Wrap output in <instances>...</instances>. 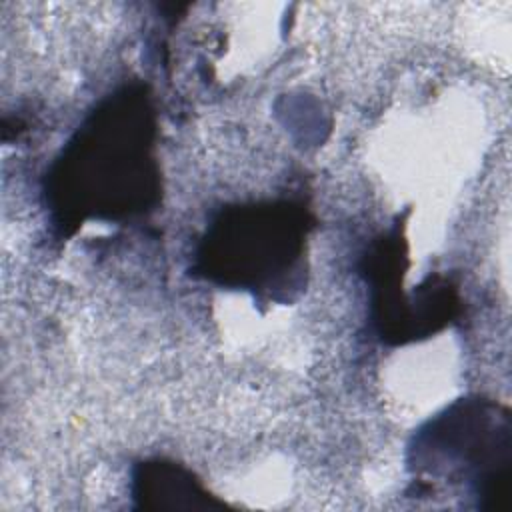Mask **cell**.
<instances>
[{"mask_svg": "<svg viewBox=\"0 0 512 512\" xmlns=\"http://www.w3.org/2000/svg\"><path fill=\"white\" fill-rule=\"evenodd\" d=\"M412 450L416 470L468 482L482 508H506L512 450L506 408L460 400L416 434Z\"/></svg>", "mask_w": 512, "mask_h": 512, "instance_id": "6da1fadb", "label": "cell"}]
</instances>
